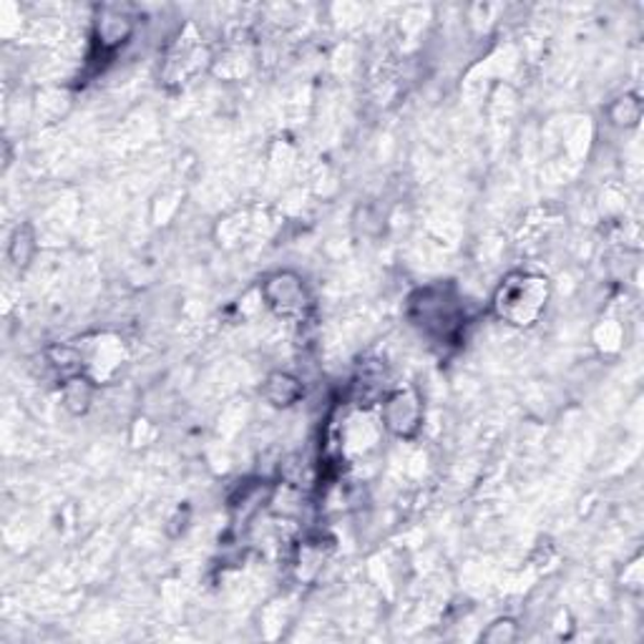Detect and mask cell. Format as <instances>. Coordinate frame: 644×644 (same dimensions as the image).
<instances>
[{"instance_id":"52a82bcc","label":"cell","mask_w":644,"mask_h":644,"mask_svg":"<svg viewBox=\"0 0 644 644\" xmlns=\"http://www.w3.org/2000/svg\"><path fill=\"white\" fill-rule=\"evenodd\" d=\"M483 640L489 642H512L516 640V624L512 619H499L493 622L487 632H483Z\"/></svg>"},{"instance_id":"277c9868","label":"cell","mask_w":644,"mask_h":644,"mask_svg":"<svg viewBox=\"0 0 644 644\" xmlns=\"http://www.w3.org/2000/svg\"><path fill=\"white\" fill-rule=\"evenodd\" d=\"M386 425L400 438H411L421 429L423 421V403L415 396V390H396L386 400Z\"/></svg>"},{"instance_id":"8992f818","label":"cell","mask_w":644,"mask_h":644,"mask_svg":"<svg viewBox=\"0 0 644 644\" xmlns=\"http://www.w3.org/2000/svg\"><path fill=\"white\" fill-rule=\"evenodd\" d=\"M89 378H69L63 386V403L71 408L73 413H83L89 408V400H91V386H89Z\"/></svg>"},{"instance_id":"7a4b0ae2","label":"cell","mask_w":644,"mask_h":644,"mask_svg":"<svg viewBox=\"0 0 644 644\" xmlns=\"http://www.w3.org/2000/svg\"><path fill=\"white\" fill-rule=\"evenodd\" d=\"M413 323L429 338L450 342L461 332V305L446 288H425L411 297Z\"/></svg>"},{"instance_id":"5b68a950","label":"cell","mask_w":644,"mask_h":644,"mask_svg":"<svg viewBox=\"0 0 644 644\" xmlns=\"http://www.w3.org/2000/svg\"><path fill=\"white\" fill-rule=\"evenodd\" d=\"M262 393L272 406L288 408L303 398V383H300L297 378H292V375H288V373H274V375H270V378H267Z\"/></svg>"},{"instance_id":"3957f363","label":"cell","mask_w":644,"mask_h":644,"mask_svg":"<svg viewBox=\"0 0 644 644\" xmlns=\"http://www.w3.org/2000/svg\"><path fill=\"white\" fill-rule=\"evenodd\" d=\"M265 303L270 305L280 317L288 320H303L309 309V295L305 282L292 272H278L267 278L262 288Z\"/></svg>"},{"instance_id":"6da1fadb","label":"cell","mask_w":644,"mask_h":644,"mask_svg":"<svg viewBox=\"0 0 644 644\" xmlns=\"http://www.w3.org/2000/svg\"><path fill=\"white\" fill-rule=\"evenodd\" d=\"M549 280L534 272H512L493 292V315L514 328H531L549 305Z\"/></svg>"}]
</instances>
